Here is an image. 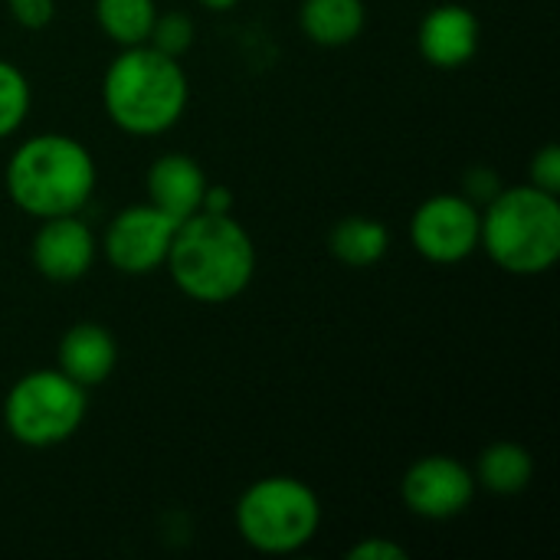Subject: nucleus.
Instances as JSON below:
<instances>
[{"instance_id":"obj_1","label":"nucleus","mask_w":560,"mask_h":560,"mask_svg":"<svg viewBox=\"0 0 560 560\" xmlns=\"http://www.w3.org/2000/svg\"><path fill=\"white\" fill-rule=\"evenodd\" d=\"M164 266L187 299L200 305H226L253 282L256 246L233 213L197 210L177 223Z\"/></svg>"},{"instance_id":"obj_2","label":"nucleus","mask_w":560,"mask_h":560,"mask_svg":"<svg viewBox=\"0 0 560 560\" xmlns=\"http://www.w3.org/2000/svg\"><path fill=\"white\" fill-rule=\"evenodd\" d=\"M190 98L184 66L151 43L125 46L102 79V105L125 135L151 138L171 131Z\"/></svg>"},{"instance_id":"obj_3","label":"nucleus","mask_w":560,"mask_h":560,"mask_svg":"<svg viewBox=\"0 0 560 560\" xmlns=\"http://www.w3.org/2000/svg\"><path fill=\"white\" fill-rule=\"evenodd\" d=\"M95 158L89 148L69 135H33L7 161V194L10 200L36 217L79 213L95 190Z\"/></svg>"},{"instance_id":"obj_4","label":"nucleus","mask_w":560,"mask_h":560,"mask_svg":"<svg viewBox=\"0 0 560 560\" xmlns=\"http://www.w3.org/2000/svg\"><path fill=\"white\" fill-rule=\"evenodd\" d=\"M479 246L512 276H541L560 259L558 194L535 184L502 187L482 210Z\"/></svg>"},{"instance_id":"obj_5","label":"nucleus","mask_w":560,"mask_h":560,"mask_svg":"<svg viewBox=\"0 0 560 560\" xmlns=\"http://www.w3.org/2000/svg\"><path fill=\"white\" fill-rule=\"evenodd\" d=\"M236 532L259 555H295L322 528L315 489L295 476L256 479L236 502Z\"/></svg>"},{"instance_id":"obj_6","label":"nucleus","mask_w":560,"mask_h":560,"mask_svg":"<svg viewBox=\"0 0 560 560\" xmlns=\"http://www.w3.org/2000/svg\"><path fill=\"white\" fill-rule=\"evenodd\" d=\"M85 387L66 377L59 368H43L23 374L3 400L7 433L33 450L59 446L85 420Z\"/></svg>"},{"instance_id":"obj_7","label":"nucleus","mask_w":560,"mask_h":560,"mask_svg":"<svg viewBox=\"0 0 560 560\" xmlns=\"http://www.w3.org/2000/svg\"><path fill=\"white\" fill-rule=\"evenodd\" d=\"M482 210L463 194H433L427 197L410 220L413 249L440 266L469 259L479 249Z\"/></svg>"},{"instance_id":"obj_8","label":"nucleus","mask_w":560,"mask_h":560,"mask_svg":"<svg viewBox=\"0 0 560 560\" xmlns=\"http://www.w3.org/2000/svg\"><path fill=\"white\" fill-rule=\"evenodd\" d=\"M177 220H171L154 203L125 207L102 236L105 259L125 276H148L164 266Z\"/></svg>"},{"instance_id":"obj_9","label":"nucleus","mask_w":560,"mask_h":560,"mask_svg":"<svg viewBox=\"0 0 560 560\" xmlns=\"http://www.w3.org/2000/svg\"><path fill=\"white\" fill-rule=\"evenodd\" d=\"M404 505L427 522H450L463 515L476 499V476L453 456L417 459L400 482Z\"/></svg>"},{"instance_id":"obj_10","label":"nucleus","mask_w":560,"mask_h":560,"mask_svg":"<svg viewBox=\"0 0 560 560\" xmlns=\"http://www.w3.org/2000/svg\"><path fill=\"white\" fill-rule=\"evenodd\" d=\"M98 243L89 223H82L75 213L49 217L36 230L30 243V259L36 272L49 282H75L82 279L95 262Z\"/></svg>"},{"instance_id":"obj_11","label":"nucleus","mask_w":560,"mask_h":560,"mask_svg":"<svg viewBox=\"0 0 560 560\" xmlns=\"http://www.w3.org/2000/svg\"><path fill=\"white\" fill-rule=\"evenodd\" d=\"M479 16L463 3H443L430 10L417 30L420 56L436 69H459L479 52Z\"/></svg>"},{"instance_id":"obj_12","label":"nucleus","mask_w":560,"mask_h":560,"mask_svg":"<svg viewBox=\"0 0 560 560\" xmlns=\"http://www.w3.org/2000/svg\"><path fill=\"white\" fill-rule=\"evenodd\" d=\"M203 194L207 174L190 154H161L148 167V203H154L177 223L203 207Z\"/></svg>"},{"instance_id":"obj_13","label":"nucleus","mask_w":560,"mask_h":560,"mask_svg":"<svg viewBox=\"0 0 560 560\" xmlns=\"http://www.w3.org/2000/svg\"><path fill=\"white\" fill-rule=\"evenodd\" d=\"M56 361L66 377H72L79 387L89 390L112 377V371L118 364V345L108 328H102L95 322H79L62 335Z\"/></svg>"},{"instance_id":"obj_14","label":"nucleus","mask_w":560,"mask_h":560,"mask_svg":"<svg viewBox=\"0 0 560 560\" xmlns=\"http://www.w3.org/2000/svg\"><path fill=\"white\" fill-rule=\"evenodd\" d=\"M299 23L315 46H348L361 36L368 23L364 0H305Z\"/></svg>"},{"instance_id":"obj_15","label":"nucleus","mask_w":560,"mask_h":560,"mask_svg":"<svg viewBox=\"0 0 560 560\" xmlns=\"http://www.w3.org/2000/svg\"><path fill=\"white\" fill-rule=\"evenodd\" d=\"M331 256L345 266L368 269L381 262L390 249V230L374 217H345L328 236Z\"/></svg>"},{"instance_id":"obj_16","label":"nucleus","mask_w":560,"mask_h":560,"mask_svg":"<svg viewBox=\"0 0 560 560\" xmlns=\"http://www.w3.org/2000/svg\"><path fill=\"white\" fill-rule=\"evenodd\" d=\"M535 476V459L522 443L502 440L482 450L476 466V486L489 489L492 495H518L528 489Z\"/></svg>"},{"instance_id":"obj_17","label":"nucleus","mask_w":560,"mask_h":560,"mask_svg":"<svg viewBox=\"0 0 560 560\" xmlns=\"http://www.w3.org/2000/svg\"><path fill=\"white\" fill-rule=\"evenodd\" d=\"M154 16H158L154 0H95V20L102 33L121 49L148 43Z\"/></svg>"},{"instance_id":"obj_18","label":"nucleus","mask_w":560,"mask_h":560,"mask_svg":"<svg viewBox=\"0 0 560 560\" xmlns=\"http://www.w3.org/2000/svg\"><path fill=\"white\" fill-rule=\"evenodd\" d=\"M30 102H33V92H30V82L26 75L0 59V141L10 138L30 115Z\"/></svg>"},{"instance_id":"obj_19","label":"nucleus","mask_w":560,"mask_h":560,"mask_svg":"<svg viewBox=\"0 0 560 560\" xmlns=\"http://www.w3.org/2000/svg\"><path fill=\"white\" fill-rule=\"evenodd\" d=\"M148 43L174 59H180L190 46H194V20L187 13H158Z\"/></svg>"},{"instance_id":"obj_20","label":"nucleus","mask_w":560,"mask_h":560,"mask_svg":"<svg viewBox=\"0 0 560 560\" xmlns=\"http://www.w3.org/2000/svg\"><path fill=\"white\" fill-rule=\"evenodd\" d=\"M528 184H535L538 190L558 194L560 190V151L558 144H545L532 164H528Z\"/></svg>"},{"instance_id":"obj_21","label":"nucleus","mask_w":560,"mask_h":560,"mask_svg":"<svg viewBox=\"0 0 560 560\" xmlns=\"http://www.w3.org/2000/svg\"><path fill=\"white\" fill-rule=\"evenodd\" d=\"M7 10L23 30H43L56 16V0H7Z\"/></svg>"},{"instance_id":"obj_22","label":"nucleus","mask_w":560,"mask_h":560,"mask_svg":"<svg viewBox=\"0 0 560 560\" xmlns=\"http://www.w3.org/2000/svg\"><path fill=\"white\" fill-rule=\"evenodd\" d=\"M499 190H502V177L492 167H472L466 174V194L463 197H469L476 207H486Z\"/></svg>"},{"instance_id":"obj_23","label":"nucleus","mask_w":560,"mask_h":560,"mask_svg":"<svg viewBox=\"0 0 560 560\" xmlns=\"http://www.w3.org/2000/svg\"><path fill=\"white\" fill-rule=\"evenodd\" d=\"M348 558L354 560H404L407 558V548L404 545H394L387 538H364L358 541L354 548H348Z\"/></svg>"},{"instance_id":"obj_24","label":"nucleus","mask_w":560,"mask_h":560,"mask_svg":"<svg viewBox=\"0 0 560 560\" xmlns=\"http://www.w3.org/2000/svg\"><path fill=\"white\" fill-rule=\"evenodd\" d=\"M233 207V197L226 187H210L207 184V194H203V207L200 210H210V213H230Z\"/></svg>"},{"instance_id":"obj_25","label":"nucleus","mask_w":560,"mask_h":560,"mask_svg":"<svg viewBox=\"0 0 560 560\" xmlns=\"http://www.w3.org/2000/svg\"><path fill=\"white\" fill-rule=\"evenodd\" d=\"M240 0H200V7H207V10H213V13H226V10H233Z\"/></svg>"}]
</instances>
